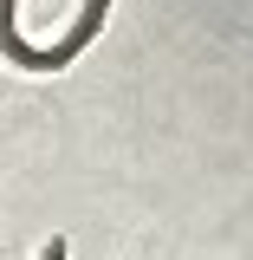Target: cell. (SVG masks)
I'll return each mask as SVG.
<instances>
[{
  "mask_svg": "<svg viewBox=\"0 0 253 260\" xmlns=\"http://www.w3.org/2000/svg\"><path fill=\"white\" fill-rule=\"evenodd\" d=\"M39 260H65V241H46V254Z\"/></svg>",
  "mask_w": 253,
  "mask_h": 260,
  "instance_id": "cell-1",
  "label": "cell"
}]
</instances>
